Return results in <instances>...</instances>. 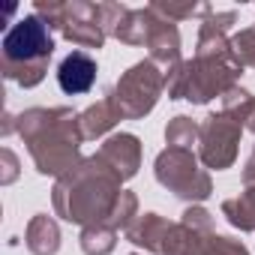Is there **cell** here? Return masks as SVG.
I'll list each match as a JSON object with an SVG mask.
<instances>
[{
    "instance_id": "1",
    "label": "cell",
    "mask_w": 255,
    "mask_h": 255,
    "mask_svg": "<svg viewBox=\"0 0 255 255\" xmlns=\"http://www.w3.org/2000/svg\"><path fill=\"white\" fill-rule=\"evenodd\" d=\"M240 75H243V63L231 39L201 24L195 57L165 72V93L168 99H189L195 105H204L216 96L222 99L231 87H237Z\"/></svg>"
},
{
    "instance_id": "2",
    "label": "cell",
    "mask_w": 255,
    "mask_h": 255,
    "mask_svg": "<svg viewBox=\"0 0 255 255\" xmlns=\"http://www.w3.org/2000/svg\"><path fill=\"white\" fill-rule=\"evenodd\" d=\"M15 132L24 138L39 174L63 177L81 162V123L72 108H27L15 117Z\"/></svg>"
},
{
    "instance_id": "3",
    "label": "cell",
    "mask_w": 255,
    "mask_h": 255,
    "mask_svg": "<svg viewBox=\"0 0 255 255\" xmlns=\"http://www.w3.org/2000/svg\"><path fill=\"white\" fill-rule=\"evenodd\" d=\"M120 180L93 156L81 159L75 168H69L63 177L54 180L51 201L54 213L66 222H75L81 228L108 222L117 198H120Z\"/></svg>"
},
{
    "instance_id": "4",
    "label": "cell",
    "mask_w": 255,
    "mask_h": 255,
    "mask_svg": "<svg viewBox=\"0 0 255 255\" xmlns=\"http://www.w3.org/2000/svg\"><path fill=\"white\" fill-rule=\"evenodd\" d=\"M0 48H3L0 51L3 78L21 87H36L48 72V60L54 54V36H51V27L30 12L3 33Z\"/></svg>"
},
{
    "instance_id": "5",
    "label": "cell",
    "mask_w": 255,
    "mask_h": 255,
    "mask_svg": "<svg viewBox=\"0 0 255 255\" xmlns=\"http://www.w3.org/2000/svg\"><path fill=\"white\" fill-rule=\"evenodd\" d=\"M33 15H39L51 30H60L63 39H69L78 48H102L108 33L102 27L99 3L90 0H36Z\"/></svg>"
},
{
    "instance_id": "6",
    "label": "cell",
    "mask_w": 255,
    "mask_h": 255,
    "mask_svg": "<svg viewBox=\"0 0 255 255\" xmlns=\"http://www.w3.org/2000/svg\"><path fill=\"white\" fill-rule=\"evenodd\" d=\"M165 255H249V249L243 240L216 234L213 216L204 207L192 204L183 210L180 222H174Z\"/></svg>"
},
{
    "instance_id": "7",
    "label": "cell",
    "mask_w": 255,
    "mask_h": 255,
    "mask_svg": "<svg viewBox=\"0 0 255 255\" xmlns=\"http://www.w3.org/2000/svg\"><path fill=\"white\" fill-rule=\"evenodd\" d=\"M153 174L168 192H174L183 201H204L213 192L210 174L201 168V162L192 150L165 147L153 162Z\"/></svg>"
},
{
    "instance_id": "8",
    "label": "cell",
    "mask_w": 255,
    "mask_h": 255,
    "mask_svg": "<svg viewBox=\"0 0 255 255\" xmlns=\"http://www.w3.org/2000/svg\"><path fill=\"white\" fill-rule=\"evenodd\" d=\"M162 93H165V72L150 57L129 66L114 84V96L126 120H141L144 114H150Z\"/></svg>"
},
{
    "instance_id": "9",
    "label": "cell",
    "mask_w": 255,
    "mask_h": 255,
    "mask_svg": "<svg viewBox=\"0 0 255 255\" xmlns=\"http://www.w3.org/2000/svg\"><path fill=\"white\" fill-rule=\"evenodd\" d=\"M240 135H243V126L237 120H231L228 114L219 111V114L204 117L201 129H198V159L213 171L231 168L237 159Z\"/></svg>"
},
{
    "instance_id": "10",
    "label": "cell",
    "mask_w": 255,
    "mask_h": 255,
    "mask_svg": "<svg viewBox=\"0 0 255 255\" xmlns=\"http://www.w3.org/2000/svg\"><path fill=\"white\" fill-rule=\"evenodd\" d=\"M96 159L123 183L135 177L141 168V141L132 132H114L102 141V147L96 150Z\"/></svg>"
},
{
    "instance_id": "11",
    "label": "cell",
    "mask_w": 255,
    "mask_h": 255,
    "mask_svg": "<svg viewBox=\"0 0 255 255\" xmlns=\"http://www.w3.org/2000/svg\"><path fill=\"white\" fill-rule=\"evenodd\" d=\"M96 72H99L96 60H93L87 51L75 48V51H69V54L60 60V66H57V84H60L63 93L81 96V93H87V90L96 84Z\"/></svg>"
},
{
    "instance_id": "12",
    "label": "cell",
    "mask_w": 255,
    "mask_h": 255,
    "mask_svg": "<svg viewBox=\"0 0 255 255\" xmlns=\"http://www.w3.org/2000/svg\"><path fill=\"white\" fill-rule=\"evenodd\" d=\"M174 222H168L165 216L159 213H138L135 222L126 228V237L129 243L141 246L144 252H153V255H165V246H168V234H171Z\"/></svg>"
},
{
    "instance_id": "13",
    "label": "cell",
    "mask_w": 255,
    "mask_h": 255,
    "mask_svg": "<svg viewBox=\"0 0 255 255\" xmlns=\"http://www.w3.org/2000/svg\"><path fill=\"white\" fill-rule=\"evenodd\" d=\"M153 15H156V12H153ZM147 48H150V60H153L162 72H168V69H174V66L183 63V60H180V30H177L174 21H168V18H162V15H156V24H153V30H150Z\"/></svg>"
},
{
    "instance_id": "14",
    "label": "cell",
    "mask_w": 255,
    "mask_h": 255,
    "mask_svg": "<svg viewBox=\"0 0 255 255\" xmlns=\"http://www.w3.org/2000/svg\"><path fill=\"white\" fill-rule=\"evenodd\" d=\"M123 120V111L117 105V96L114 90H108L99 102H93L90 108H84L78 114V123H81V135L84 141H93V138H102L105 132H111L114 126Z\"/></svg>"
},
{
    "instance_id": "15",
    "label": "cell",
    "mask_w": 255,
    "mask_h": 255,
    "mask_svg": "<svg viewBox=\"0 0 255 255\" xmlns=\"http://www.w3.org/2000/svg\"><path fill=\"white\" fill-rule=\"evenodd\" d=\"M24 243L33 255H57L60 252V228L48 213H36L27 222Z\"/></svg>"
},
{
    "instance_id": "16",
    "label": "cell",
    "mask_w": 255,
    "mask_h": 255,
    "mask_svg": "<svg viewBox=\"0 0 255 255\" xmlns=\"http://www.w3.org/2000/svg\"><path fill=\"white\" fill-rule=\"evenodd\" d=\"M153 24H156V15H153L150 6H144V9H129V12H126V18L120 21L114 39H120L123 45H147Z\"/></svg>"
},
{
    "instance_id": "17",
    "label": "cell",
    "mask_w": 255,
    "mask_h": 255,
    "mask_svg": "<svg viewBox=\"0 0 255 255\" xmlns=\"http://www.w3.org/2000/svg\"><path fill=\"white\" fill-rule=\"evenodd\" d=\"M222 216L240 231H255V189H243V195L222 201Z\"/></svg>"
},
{
    "instance_id": "18",
    "label": "cell",
    "mask_w": 255,
    "mask_h": 255,
    "mask_svg": "<svg viewBox=\"0 0 255 255\" xmlns=\"http://www.w3.org/2000/svg\"><path fill=\"white\" fill-rule=\"evenodd\" d=\"M78 246H81L84 255H111L114 246H117V231H114L108 222L87 225V228H81Z\"/></svg>"
},
{
    "instance_id": "19",
    "label": "cell",
    "mask_w": 255,
    "mask_h": 255,
    "mask_svg": "<svg viewBox=\"0 0 255 255\" xmlns=\"http://www.w3.org/2000/svg\"><path fill=\"white\" fill-rule=\"evenodd\" d=\"M198 129H201V126H198L192 117L177 114V117H171L168 126H165V144H168V147H180V150H192V144L198 141Z\"/></svg>"
},
{
    "instance_id": "20",
    "label": "cell",
    "mask_w": 255,
    "mask_h": 255,
    "mask_svg": "<svg viewBox=\"0 0 255 255\" xmlns=\"http://www.w3.org/2000/svg\"><path fill=\"white\" fill-rule=\"evenodd\" d=\"M255 111V96L243 87H231L225 96H222V114H228L231 120H237L240 126H246V120L252 117Z\"/></svg>"
},
{
    "instance_id": "21",
    "label": "cell",
    "mask_w": 255,
    "mask_h": 255,
    "mask_svg": "<svg viewBox=\"0 0 255 255\" xmlns=\"http://www.w3.org/2000/svg\"><path fill=\"white\" fill-rule=\"evenodd\" d=\"M150 9L156 12V15H162V18H168V21H183V18H207L210 12H213V6H207V3H150Z\"/></svg>"
},
{
    "instance_id": "22",
    "label": "cell",
    "mask_w": 255,
    "mask_h": 255,
    "mask_svg": "<svg viewBox=\"0 0 255 255\" xmlns=\"http://www.w3.org/2000/svg\"><path fill=\"white\" fill-rule=\"evenodd\" d=\"M135 216H138V198H135V192H120V198H117V204H114V210H111V216H108V225L114 228V231H126L132 222H135Z\"/></svg>"
},
{
    "instance_id": "23",
    "label": "cell",
    "mask_w": 255,
    "mask_h": 255,
    "mask_svg": "<svg viewBox=\"0 0 255 255\" xmlns=\"http://www.w3.org/2000/svg\"><path fill=\"white\" fill-rule=\"evenodd\" d=\"M231 45H234V51H237L240 63H243V66H252V69H255V27H246V30L234 33Z\"/></svg>"
},
{
    "instance_id": "24",
    "label": "cell",
    "mask_w": 255,
    "mask_h": 255,
    "mask_svg": "<svg viewBox=\"0 0 255 255\" xmlns=\"http://www.w3.org/2000/svg\"><path fill=\"white\" fill-rule=\"evenodd\" d=\"M126 12H129V6H123V3H99V15H102V27L108 36L117 33L120 21L126 18Z\"/></svg>"
},
{
    "instance_id": "25",
    "label": "cell",
    "mask_w": 255,
    "mask_h": 255,
    "mask_svg": "<svg viewBox=\"0 0 255 255\" xmlns=\"http://www.w3.org/2000/svg\"><path fill=\"white\" fill-rule=\"evenodd\" d=\"M15 180H18V156L9 147H3V150H0V183L9 186Z\"/></svg>"
},
{
    "instance_id": "26",
    "label": "cell",
    "mask_w": 255,
    "mask_h": 255,
    "mask_svg": "<svg viewBox=\"0 0 255 255\" xmlns=\"http://www.w3.org/2000/svg\"><path fill=\"white\" fill-rule=\"evenodd\" d=\"M201 24H207V27H213V30H219V33H228L231 30V24H237V12L234 9H228V12H210Z\"/></svg>"
},
{
    "instance_id": "27",
    "label": "cell",
    "mask_w": 255,
    "mask_h": 255,
    "mask_svg": "<svg viewBox=\"0 0 255 255\" xmlns=\"http://www.w3.org/2000/svg\"><path fill=\"white\" fill-rule=\"evenodd\" d=\"M243 189H255V150L249 153V159L243 165Z\"/></svg>"
},
{
    "instance_id": "28",
    "label": "cell",
    "mask_w": 255,
    "mask_h": 255,
    "mask_svg": "<svg viewBox=\"0 0 255 255\" xmlns=\"http://www.w3.org/2000/svg\"><path fill=\"white\" fill-rule=\"evenodd\" d=\"M246 126H249V129H252V132H255V111H252V117H249V120H246Z\"/></svg>"
},
{
    "instance_id": "29",
    "label": "cell",
    "mask_w": 255,
    "mask_h": 255,
    "mask_svg": "<svg viewBox=\"0 0 255 255\" xmlns=\"http://www.w3.org/2000/svg\"><path fill=\"white\" fill-rule=\"evenodd\" d=\"M129 255H138V252H129Z\"/></svg>"
}]
</instances>
